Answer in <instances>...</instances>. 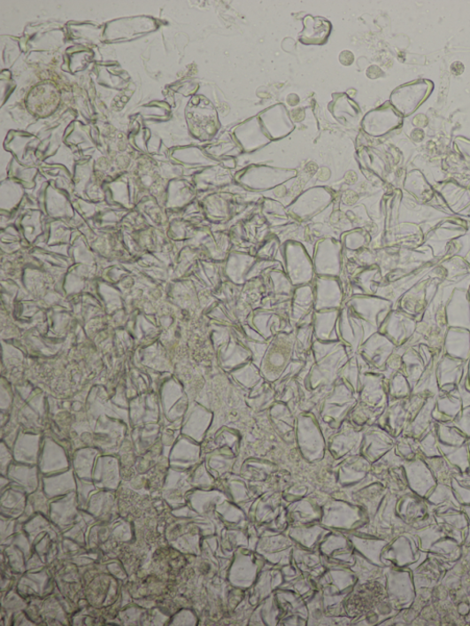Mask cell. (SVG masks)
<instances>
[{
  "mask_svg": "<svg viewBox=\"0 0 470 626\" xmlns=\"http://www.w3.org/2000/svg\"><path fill=\"white\" fill-rule=\"evenodd\" d=\"M464 362L456 359H444L440 363L437 374L438 383L443 389H453L460 382Z\"/></svg>",
  "mask_w": 470,
  "mask_h": 626,
  "instance_id": "cell-1",
  "label": "cell"
},
{
  "mask_svg": "<svg viewBox=\"0 0 470 626\" xmlns=\"http://www.w3.org/2000/svg\"><path fill=\"white\" fill-rule=\"evenodd\" d=\"M468 383L470 385V362H469V368H468Z\"/></svg>",
  "mask_w": 470,
  "mask_h": 626,
  "instance_id": "cell-2",
  "label": "cell"
}]
</instances>
